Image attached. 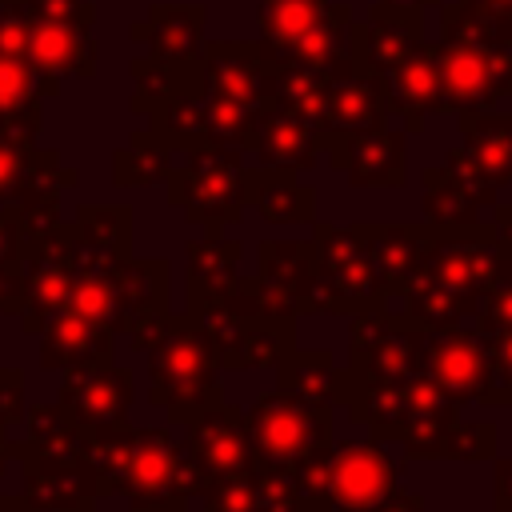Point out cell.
I'll use <instances>...</instances> for the list:
<instances>
[{"instance_id": "6da1fadb", "label": "cell", "mask_w": 512, "mask_h": 512, "mask_svg": "<svg viewBox=\"0 0 512 512\" xmlns=\"http://www.w3.org/2000/svg\"><path fill=\"white\" fill-rule=\"evenodd\" d=\"M144 356H148V400L164 408L172 424H184L196 412L224 400L216 344L196 312L168 316V328Z\"/></svg>"}, {"instance_id": "7a4b0ae2", "label": "cell", "mask_w": 512, "mask_h": 512, "mask_svg": "<svg viewBox=\"0 0 512 512\" xmlns=\"http://www.w3.org/2000/svg\"><path fill=\"white\" fill-rule=\"evenodd\" d=\"M332 404H316L292 396L284 388L260 392L252 408H244V436L252 448V464L264 468H296L300 460L332 448Z\"/></svg>"}, {"instance_id": "1f68e13d", "label": "cell", "mask_w": 512, "mask_h": 512, "mask_svg": "<svg viewBox=\"0 0 512 512\" xmlns=\"http://www.w3.org/2000/svg\"><path fill=\"white\" fill-rule=\"evenodd\" d=\"M76 232L116 256H132V212L128 208H80Z\"/></svg>"}, {"instance_id": "74e56055", "label": "cell", "mask_w": 512, "mask_h": 512, "mask_svg": "<svg viewBox=\"0 0 512 512\" xmlns=\"http://www.w3.org/2000/svg\"><path fill=\"white\" fill-rule=\"evenodd\" d=\"M492 508H496V512H512V456H500V460H496Z\"/></svg>"}, {"instance_id": "277c9868", "label": "cell", "mask_w": 512, "mask_h": 512, "mask_svg": "<svg viewBox=\"0 0 512 512\" xmlns=\"http://www.w3.org/2000/svg\"><path fill=\"white\" fill-rule=\"evenodd\" d=\"M424 372V328L404 312L372 308L348 316V376L352 384H396Z\"/></svg>"}, {"instance_id": "44dd1931", "label": "cell", "mask_w": 512, "mask_h": 512, "mask_svg": "<svg viewBox=\"0 0 512 512\" xmlns=\"http://www.w3.org/2000/svg\"><path fill=\"white\" fill-rule=\"evenodd\" d=\"M240 256H244V244L224 240L220 228H208L204 240L188 244V288H184L188 312H200L204 304L224 296V288L240 276Z\"/></svg>"}, {"instance_id": "7bdbcfd3", "label": "cell", "mask_w": 512, "mask_h": 512, "mask_svg": "<svg viewBox=\"0 0 512 512\" xmlns=\"http://www.w3.org/2000/svg\"><path fill=\"white\" fill-rule=\"evenodd\" d=\"M8 464H12V440H8V432L0 428V476H4Z\"/></svg>"}, {"instance_id": "9a60e30c", "label": "cell", "mask_w": 512, "mask_h": 512, "mask_svg": "<svg viewBox=\"0 0 512 512\" xmlns=\"http://www.w3.org/2000/svg\"><path fill=\"white\" fill-rule=\"evenodd\" d=\"M12 460H20L24 468L20 496L36 512H92L96 508L100 492H96V476L84 464V456L64 460V456L12 452Z\"/></svg>"}, {"instance_id": "e575fe53", "label": "cell", "mask_w": 512, "mask_h": 512, "mask_svg": "<svg viewBox=\"0 0 512 512\" xmlns=\"http://www.w3.org/2000/svg\"><path fill=\"white\" fill-rule=\"evenodd\" d=\"M500 328H512V276H504L480 300V312H476V332H500Z\"/></svg>"}, {"instance_id": "4dcf8cb0", "label": "cell", "mask_w": 512, "mask_h": 512, "mask_svg": "<svg viewBox=\"0 0 512 512\" xmlns=\"http://www.w3.org/2000/svg\"><path fill=\"white\" fill-rule=\"evenodd\" d=\"M436 460H464V464H480V460H496V424L492 420H452Z\"/></svg>"}, {"instance_id": "7402d4cb", "label": "cell", "mask_w": 512, "mask_h": 512, "mask_svg": "<svg viewBox=\"0 0 512 512\" xmlns=\"http://www.w3.org/2000/svg\"><path fill=\"white\" fill-rule=\"evenodd\" d=\"M168 260H124L116 272V336L168 312Z\"/></svg>"}, {"instance_id": "83f0119b", "label": "cell", "mask_w": 512, "mask_h": 512, "mask_svg": "<svg viewBox=\"0 0 512 512\" xmlns=\"http://www.w3.org/2000/svg\"><path fill=\"white\" fill-rule=\"evenodd\" d=\"M24 424H28V440L12 444V452L64 456V460L84 456V432L64 416L60 404H28L24 408Z\"/></svg>"}, {"instance_id": "60d3db41", "label": "cell", "mask_w": 512, "mask_h": 512, "mask_svg": "<svg viewBox=\"0 0 512 512\" xmlns=\"http://www.w3.org/2000/svg\"><path fill=\"white\" fill-rule=\"evenodd\" d=\"M0 512H36L24 496H0Z\"/></svg>"}, {"instance_id": "5b68a950", "label": "cell", "mask_w": 512, "mask_h": 512, "mask_svg": "<svg viewBox=\"0 0 512 512\" xmlns=\"http://www.w3.org/2000/svg\"><path fill=\"white\" fill-rule=\"evenodd\" d=\"M200 324L216 344V360L228 372L248 368H276L284 352L296 348V316H268V312H236L220 300L204 304Z\"/></svg>"}, {"instance_id": "9c48e42d", "label": "cell", "mask_w": 512, "mask_h": 512, "mask_svg": "<svg viewBox=\"0 0 512 512\" xmlns=\"http://www.w3.org/2000/svg\"><path fill=\"white\" fill-rule=\"evenodd\" d=\"M424 272L484 300L504 276H512V256H500L492 244V224H472L460 232H436L424 256Z\"/></svg>"}, {"instance_id": "52a82bcc", "label": "cell", "mask_w": 512, "mask_h": 512, "mask_svg": "<svg viewBox=\"0 0 512 512\" xmlns=\"http://www.w3.org/2000/svg\"><path fill=\"white\" fill-rule=\"evenodd\" d=\"M176 208L188 212V220L204 224V228H220V224H236L248 192H244V168L232 152H200L176 180H172V196Z\"/></svg>"}, {"instance_id": "4fadbf2b", "label": "cell", "mask_w": 512, "mask_h": 512, "mask_svg": "<svg viewBox=\"0 0 512 512\" xmlns=\"http://www.w3.org/2000/svg\"><path fill=\"white\" fill-rule=\"evenodd\" d=\"M180 456L192 464V472L204 484L212 476L248 468L252 464V448H248V436H244V408H236L228 400H216L212 408H204L192 420H184Z\"/></svg>"}, {"instance_id": "d6986e66", "label": "cell", "mask_w": 512, "mask_h": 512, "mask_svg": "<svg viewBox=\"0 0 512 512\" xmlns=\"http://www.w3.org/2000/svg\"><path fill=\"white\" fill-rule=\"evenodd\" d=\"M40 364L44 368H80V364H108L112 360V344L116 332L80 316V312H56L40 332Z\"/></svg>"}, {"instance_id": "3957f363", "label": "cell", "mask_w": 512, "mask_h": 512, "mask_svg": "<svg viewBox=\"0 0 512 512\" xmlns=\"http://www.w3.org/2000/svg\"><path fill=\"white\" fill-rule=\"evenodd\" d=\"M312 244H316V280H312V316H360L388 304V288L380 284L372 256L356 228L316 224L312 220Z\"/></svg>"}, {"instance_id": "e0dca14e", "label": "cell", "mask_w": 512, "mask_h": 512, "mask_svg": "<svg viewBox=\"0 0 512 512\" xmlns=\"http://www.w3.org/2000/svg\"><path fill=\"white\" fill-rule=\"evenodd\" d=\"M332 164L352 180V188H400L404 184V136L376 128L332 132Z\"/></svg>"}, {"instance_id": "2e32d148", "label": "cell", "mask_w": 512, "mask_h": 512, "mask_svg": "<svg viewBox=\"0 0 512 512\" xmlns=\"http://www.w3.org/2000/svg\"><path fill=\"white\" fill-rule=\"evenodd\" d=\"M176 460H180V436L172 428H132L120 496H128L132 508L180 500L176 496Z\"/></svg>"}, {"instance_id": "603a6c76", "label": "cell", "mask_w": 512, "mask_h": 512, "mask_svg": "<svg viewBox=\"0 0 512 512\" xmlns=\"http://www.w3.org/2000/svg\"><path fill=\"white\" fill-rule=\"evenodd\" d=\"M396 296L404 300V316L412 324H420L424 332H432V328H456L464 320H476V312H480V300L476 296L444 284L440 276H432L424 268L416 276H408Z\"/></svg>"}, {"instance_id": "8fae6325", "label": "cell", "mask_w": 512, "mask_h": 512, "mask_svg": "<svg viewBox=\"0 0 512 512\" xmlns=\"http://www.w3.org/2000/svg\"><path fill=\"white\" fill-rule=\"evenodd\" d=\"M132 396H136L132 368H120V364L108 360V364L64 368L60 372V396H56V404L64 408V416L80 432H88V428H100V424L128 420Z\"/></svg>"}, {"instance_id": "cb8c5ba5", "label": "cell", "mask_w": 512, "mask_h": 512, "mask_svg": "<svg viewBox=\"0 0 512 512\" xmlns=\"http://www.w3.org/2000/svg\"><path fill=\"white\" fill-rule=\"evenodd\" d=\"M244 192H248V204H256L260 216L272 224H312L316 220L312 188H304L292 168L244 172Z\"/></svg>"}, {"instance_id": "d590c367", "label": "cell", "mask_w": 512, "mask_h": 512, "mask_svg": "<svg viewBox=\"0 0 512 512\" xmlns=\"http://www.w3.org/2000/svg\"><path fill=\"white\" fill-rule=\"evenodd\" d=\"M24 372L20 368H0V428H16L24 420Z\"/></svg>"}, {"instance_id": "f35d334b", "label": "cell", "mask_w": 512, "mask_h": 512, "mask_svg": "<svg viewBox=\"0 0 512 512\" xmlns=\"http://www.w3.org/2000/svg\"><path fill=\"white\" fill-rule=\"evenodd\" d=\"M368 512H428V508H424V496H420V492H408V488L396 484V488H392L376 508H368Z\"/></svg>"}, {"instance_id": "4316f807", "label": "cell", "mask_w": 512, "mask_h": 512, "mask_svg": "<svg viewBox=\"0 0 512 512\" xmlns=\"http://www.w3.org/2000/svg\"><path fill=\"white\" fill-rule=\"evenodd\" d=\"M424 216L436 232H460V228L480 224V200L448 168H428L424 172Z\"/></svg>"}, {"instance_id": "b9f144b4", "label": "cell", "mask_w": 512, "mask_h": 512, "mask_svg": "<svg viewBox=\"0 0 512 512\" xmlns=\"http://www.w3.org/2000/svg\"><path fill=\"white\" fill-rule=\"evenodd\" d=\"M132 512H188V500H168V504H148V508H132Z\"/></svg>"}, {"instance_id": "30bf717a", "label": "cell", "mask_w": 512, "mask_h": 512, "mask_svg": "<svg viewBox=\"0 0 512 512\" xmlns=\"http://www.w3.org/2000/svg\"><path fill=\"white\" fill-rule=\"evenodd\" d=\"M400 484V464L380 440H332L328 448V504L332 512H368Z\"/></svg>"}, {"instance_id": "484cf974", "label": "cell", "mask_w": 512, "mask_h": 512, "mask_svg": "<svg viewBox=\"0 0 512 512\" xmlns=\"http://www.w3.org/2000/svg\"><path fill=\"white\" fill-rule=\"evenodd\" d=\"M464 156L500 188L512 184V120L500 116H464Z\"/></svg>"}, {"instance_id": "836d02e7", "label": "cell", "mask_w": 512, "mask_h": 512, "mask_svg": "<svg viewBox=\"0 0 512 512\" xmlns=\"http://www.w3.org/2000/svg\"><path fill=\"white\" fill-rule=\"evenodd\" d=\"M256 480H260V512H316L296 492L288 468H264V464H256Z\"/></svg>"}, {"instance_id": "ac0fdd59", "label": "cell", "mask_w": 512, "mask_h": 512, "mask_svg": "<svg viewBox=\"0 0 512 512\" xmlns=\"http://www.w3.org/2000/svg\"><path fill=\"white\" fill-rule=\"evenodd\" d=\"M372 268L380 276V284L388 288V296H396L404 288L408 276H416L424 268L428 244L436 236L432 224H356Z\"/></svg>"}, {"instance_id": "d4e9b609", "label": "cell", "mask_w": 512, "mask_h": 512, "mask_svg": "<svg viewBox=\"0 0 512 512\" xmlns=\"http://www.w3.org/2000/svg\"><path fill=\"white\" fill-rule=\"evenodd\" d=\"M256 156H260V168H312L316 164V148H320V136L312 132V124L304 116H292V112H272V116H260V128H256Z\"/></svg>"}, {"instance_id": "8992f818", "label": "cell", "mask_w": 512, "mask_h": 512, "mask_svg": "<svg viewBox=\"0 0 512 512\" xmlns=\"http://www.w3.org/2000/svg\"><path fill=\"white\" fill-rule=\"evenodd\" d=\"M72 236H76V228H48L44 236H36L24 248L16 320H20V328L28 336H36L68 304V288H72Z\"/></svg>"}, {"instance_id": "d6a6232c", "label": "cell", "mask_w": 512, "mask_h": 512, "mask_svg": "<svg viewBox=\"0 0 512 512\" xmlns=\"http://www.w3.org/2000/svg\"><path fill=\"white\" fill-rule=\"evenodd\" d=\"M488 356V384L480 404H512V328L480 332Z\"/></svg>"}, {"instance_id": "f546056e", "label": "cell", "mask_w": 512, "mask_h": 512, "mask_svg": "<svg viewBox=\"0 0 512 512\" xmlns=\"http://www.w3.org/2000/svg\"><path fill=\"white\" fill-rule=\"evenodd\" d=\"M204 512H260V480H256V464L240 468V472H224L212 476L200 492Z\"/></svg>"}, {"instance_id": "7c38bea8", "label": "cell", "mask_w": 512, "mask_h": 512, "mask_svg": "<svg viewBox=\"0 0 512 512\" xmlns=\"http://www.w3.org/2000/svg\"><path fill=\"white\" fill-rule=\"evenodd\" d=\"M424 376L456 404H480L488 384V356L476 328H432L424 332Z\"/></svg>"}, {"instance_id": "5bb4252c", "label": "cell", "mask_w": 512, "mask_h": 512, "mask_svg": "<svg viewBox=\"0 0 512 512\" xmlns=\"http://www.w3.org/2000/svg\"><path fill=\"white\" fill-rule=\"evenodd\" d=\"M260 304L268 316H312L316 244L312 240H260L256 260Z\"/></svg>"}, {"instance_id": "ffe728a7", "label": "cell", "mask_w": 512, "mask_h": 512, "mask_svg": "<svg viewBox=\"0 0 512 512\" xmlns=\"http://www.w3.org/2000/svg\"><path fill=\"white\" fill-rule=\"evenodd\" d=\"M276 388L304 396V400H316V404L344 408L352 396V376H348V368H340L332 360L328 348H308V352L292 348L276 360Z\"/></svg>"}, {"instance_id": "ab89813d", "label": "cell", "mask_w": 512, "mask_h": 512, "mask_svg": "<svg viewBox=\"0 0 512 512\" xmlns=\"http://www.w3.org/2000/svg\"><path fill=\"white\" fill-rule=\"evenodd\" d=\"M492 244L500 248V256H512V204H496V216H492Z\"/></svg>"}, {"instance_id": "ba28073f", "label": "cell", "mask_w": 512, "mask_h": 512, "mask_svg": "<svg viewBox=\"0 0 512 512\" xmlns=\"http://www.w3.org/2000/svg\"><path fill=\"white\" fill-rule=\"evenodd\" d=\"M444 408H456L424 372L408 376V380H396V384H352V396L344 404L348 420L372 428V440L380 444H396L404 436V428L428 412H444Z\"/></svg>"}, {"instance_id": "f1b7e54d", "label": "cell", "mask_w": 512, "mask_h": 512, "mask_svg": "<svg viewBox=\"0 0 512 512\" xmlns=\"http://www.w3.org/2000/svg\"><path fill=\"white\" fill-rule=\"evenodd\" d=\"M132 428L136 424L116 420V424H100V428L84 432V464L92 468L100 496H120V480H124L128 448H132Z\"/></svg>"}, {"instance_id": "8d00e7d4", "label": "cell", "mask_w": 512, "mask_h": 512, "mask_svg": "<svg viewBox=\"0 0 512 512\" xmlns=\"http://www.w3.org/2000/svg\"><path fill=\"white\" fill-rule=\"evenodd\" d=\"M24 248H28L24 228L12 224L8 216H0V264H20L24 260Z\"/></svg>"}]
</instances>
